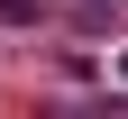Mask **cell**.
Wrapping results in <instances>:
<instances>
[{"mask_svg": "<svg viewBox=\"0 0 128 119\" xmlns=\"http://www.w3.org/2000/svg\"><path fill=\"white\" fill-rule=\"evenodd\" d=\"M0 19H18V28H28V19H37V0H0Z\"/></svg>", "mask_w": 128, "mask_h": 119, "instance_id": "obj_1", "label": "cell"}]
</instances>
